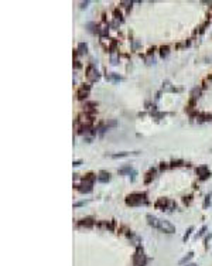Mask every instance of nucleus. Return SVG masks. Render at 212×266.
I'll return each mask as SVG.
<instances>
[{
	"mask_svg": "<svg viewBox=\"0 0 212 266\" xmlns=\"http://www.w3.org/2000/svg\"><path fill=\"white\" fill-rule=\"evenodd\" d=\"M146 195L144 194H131L127 197V204L137 205V204H146Z\"/></svg>",
	"mask_w": 212,
	"mask_h": 266,
	"instance_id": "1",
	"label": "nucleus"
},
{
	"mask_svg": "<svg viewBox=\"0 0 212 266\" xmlns=\"http://www.w3.org/2000/svg\"><path fill=\"white\" fill-rule=\"evenodd\" d=\"M157 229H160V231H163V232H167V233H174V232H175V227H174L171 222L166 221V220H159Z\"/></svg>",
	"mask_w": 212,
	"mask_h": 266,
	"instance_id": "2",
	"label": "nucleus"
},
{
	"mask_svg": "<svg viewBox=\"0 0 212 266\" xmlns=\"http://www.w3.org/2000/svg\"><path fill=\"white\" fill-rule=\"evenodd\" d=\"M93 174H88V177H85L81 187H79V191L81 192H90L92 191V184H93Z\"/></svg>",
	"mask_w": 212,
	"mask_h": 266,
	"instance_id": "3",
	"label": "nucleus"
},
{
	"mask_svg": "<svg viewBox=\"0 0 212 266\" xmlns=\"http://www.w3.org/2000/svg\"><path fill=\"white\" fill-rule=\"evenodd\" d=\"M133 263L134 266H144L146 265V255L141 249H137V252L134 253V258H133Z\"/></svg>",
	"mask_w": 212,
	"mask_h": 266,
	"instance_id": "4",
	"label": "nucleus"
},
{
	"mask_svg": "<svg viewBox=\"0 0 212 266\" xmlns=\"http://www.w3.org/2000/svg\"><path fill=\"white\" fill-rule=\"evenodd\" d=\"M86 76H88L90 81H98V79H99V72H98L93 67H89V68H88V75Z\"/></svg>",
	"mask_w": 212,
	"mask_h": 266,
	"instance_id": "5",
	"label": "nucleus"
},
{
	"mask_svg": "<svg viewBox=\"0 0 212 266\" xmlns=\"http://www.w3.org/2000/svg\"><path fill=\"white\" fill-rule=\"evenodd\" d=\"M109 178H110V174L108 171H100L98 176V181H100V183H106V181H109Z\"/></svg>",
	"mask_w": 212,
	"mask_h": 266,
	"instance_id": "6",
	"label": "nucleus"
},
{
	"mask_svg": "<svg viewBox=\"0 0 212 266\" xmlns=\"http://www.w3.org/2000/svg\"><path fill=\"white\" fill-rule=\"evenodd\" d=\"M197 173L201 176V178L204 180V178H207L208 176H211V173H208V168L204 166V167H199V168H197Z\"/></svg>",
	"mask_w": 212,
	"mask_h": 266,
	"instance_id": "7",
	"label": "nucleus"
},
{
	"mask_svg": "<svg viewBox=\"0 0 212 266\" xmlns=\"http://www.w3.org/2000/svg\"><path fill=\"white\" fill-rule=\"evenodd\" d=\"M110 62H112V65H116L118 62H119V55H118V52H112L110 54Z\"/></svg>",
	"mask_w": 212,
	"mask_h": 266,
	"instance_id": "8",
	"label": "nucleus"
},
{
	"mask_svg": "<svg viewBox=\"0 0 212 266\" xmlns=\"http://www.w3.org/2000/svg\"><path fill=\"white\" fill-rule=\"evenodd\" d=\"M92 224H93V222H92V220H90V218L82 220V221L79 222V225H81V227H92Z\"/></svg>",
	"mask_w": 212,
	"mask_h": 266,
	"instance_id": "9",
	"label": "nucleus"
},
{
	"mask_svg": "<svg viewBox=\"0 0 212 266\" xmlns=\"http://www.w3.org/2000/svg\"><path fill=\"white\" fill-rule=\"evenodd\" d=\"M86 50H88V45H86L85 42H79V45H78V51H79V54H85Z\"/></svg>",
	"mask_w": 212,
	"mask_h": 266,
	"instance_id": "10",
	"label": "nucleus"
},
{
	"mask_svg": "<svg viewBox=\"0 0 212 266\" xmlns=\"http://www.w3.org/2000/svg\"><path fill=\"white\" fill-rule=\"evenodd\" d=\"M192 256H194V253H192V252H190V253H188V255H187V256H185L184 259H181V261H180V265H184V263H187V262H188V261H190V259H191Z\"/></svg>",
	"mask_w": 212,
	"mask_h": 266,
	"instance_id": "11",
	"label": "nucleus"
},
{
	"mask_svg": "<svg viewBox=\"0 0 212 266\" xmlns=\"http://www.w3.org/2000/svg\"><path fill=\"white\" fill-rule=\"evenodd\" d=\"M108 79H109V81H120L122 76L115 75V74H110V75H108Z\"/></svg>",
	"mask_w": 212,
	"mask_h": 266,
	"instance_id": "12",
	"label": "nucleus"
},
{
	"mask_svg": "<svg viewBox=\"0 0 212 266\" xmlns=\"http://www.w3.org/2000/svg\"><path fill=\"white\" fill-rule=\"evenodd\" d=\"M168 55V47H163L161 48V57H167Z\"/></svg>",
	"mask_w": 212,
	"mask_h": 266,
	"instance_id": "13",
	"label": "nucleus"
},
{
	"mask_svg": "<svg viewBox=\"0 0 212 266\" xmlns=\"http://www.w3.org/2000/svg\"><path fill=\"white\" fill-rule=\"evenodd\" d=\"M123 156H129V153H127V152H123V153H119V154H112L110 157H113V159H118V157H123Z\"/></svg>",
	"mask_w": 212,
	"mask_h": 266,
	"instance_id": "14",
	"label": "nucleus"
},
{
	"mask_svg": "<svg viewBox=\"0 0 212 266\" xmlns=\"http://www.w3.org/2000/svg\"><path fill=\"white\" fill-rule=\"evenodd\" d=\"M211 202V194H208L207 195V200H205V204H204V207H208V204Z\"/></svg>",
	"mask_w": 212,
	"mask_h": 266,
	"instance_id": "15",
	"label": "nucleus"
},
{
	"mask_svg": "<svg viewBox=\"0 0 212 266\" xmlns=\"http://www.w3.org/2000/svg\"><path fill=\"white\" fill-rule=\"evenodd\" d=\"M191 231H192V228H190L188 231H187V233L184 235V241H187V239L190 238V233H191Z\"/></svg>",
	"mask_w": 212,
	"mask_h": 266,
	"instance_id": "16",
	"label": "nucleus"
},
{
	"mask_svg": "<svg viewBox=\"0 0 212 266\" xmlns=\"http://www.w3.org/2000/svg\"><path fill=\"white\" fill-rule=\"evenodd\" d=\"M205 231H207V228H205V227H204V228H202V229H201V231H199V232H198V235H197V238H199V236H202V235H204V232H205Z\"/></svg>",
	"mask_w": 212,
	"mask_h": 266,
	"instance_id": "17",
	"label": "nucleus"
},
{
	"mask_svg": "<svg viewBox=\"0 0 212 266\" xmlns=\"http://www.w3.org/2000/svg\"><path fill=\"white\" fill-rule=\"evenodd\" d=\"M187 266H198V265H195V263H191V265H187Z\"/></svg>",
	"mask_w": 212,
	"mask_h": 266,
	"instance_id": "18",
	"label": "nucleus"
}]
</instances>
